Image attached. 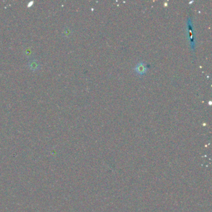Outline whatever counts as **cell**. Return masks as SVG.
Masks as SVG:
<instances>
[{
	"mask_svg": "<svg viewBox=\"0 0 212 212\" xmlns=\"http://www.w3.org/2000/svg\"><path fill=\"white\" fill-rule=\"evenodd\" d=\"M146 70L147 69L145 67V65H144V63L142 62L137 65L135 68V71L136 72V73L139 75H141V76L146 72Z\"/></svg>",
	"mask_w": 212,
	"mask_h": 212,
	"instance_id": "6da1fadb",
	"label": "cell"
},
{
	"mask_svg": "<svg viewBox=\"0 0 212 212\" xmlns=\"http://www.w3.org/2000/svg\"><path fill=\"white\" fill-rule=\"evenodd\" d=\"M29 66H30V68L31 69H33V70H36L38 68L39 64H38V63L36 61H33V62H30Z\"/></svg>",
	"mask_w": 212,
	"mask_h": 212,
	"instance_id": "7a4b0ae2",
	"label": "cell"
}]
</instances>
